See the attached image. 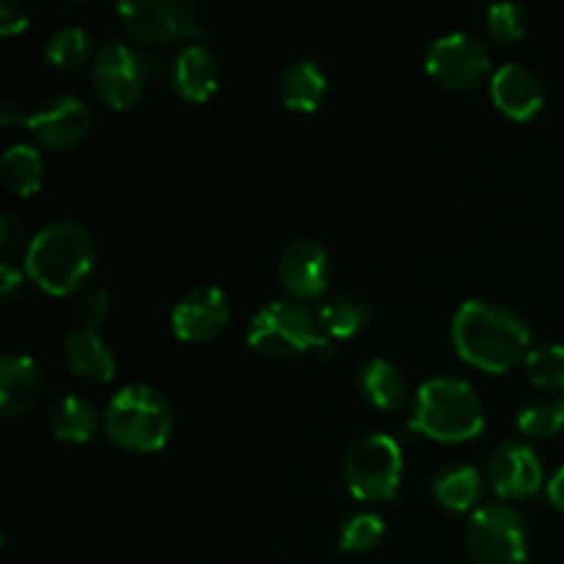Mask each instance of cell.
<instances>
[{
  "label": "cell",
  "mask_w": 564,
  "mask_h": 564,
  "mask_svg": "<svg viewBox=\"0 0 564 564\" xmlns=\"http://www.w3.org/2000/svg\"><path fill=\"white\" fill-rule=\"evenodd\" d=\"M457 356L485 372H507L527 361L532 330L510 308L490 301H466L452 319Z\"/></svg>",
  "instance_id": "6da1fadb"
},
{
  "label": "cell",
  "mask_w": 564,
  "mask_h": 564,
  "mask_svg": "<svg viewBox=\"0 0 564 564\" xmlns=\"http://www.w3.org/2000/svg\"><path fill=\"white\" fill-rule=\"evenodd\" d=\"M97 262L94 235L77 220L44 226L25 251V275L50 295H69L91 275Z\"/></svg>",
  "instance_id": "7a4b0ae2"
},
{
  "label": "cell",
  "mask_w": 564,
  "mask_h": 564,
  "mask_svg": "<svg viewBox=\"0 0 564 564\" xmlns=\"http://www.w3.org/2000/svg\"><path fill=\"white\" fill-rule=\"evenodd\" d=\"M482 427L485 408L471 383L457 378H433L422 383L411 430L441 444H460L477 438Z\"/></svg>",
  "instance_id": "3957f363"
},
{
  "label": "cell",
  "mask_w": 564,
  "mask_h": 564,
  "mask_svg": "<svg viewBox=\"0 0 564 564\" xmlns=\"http://www.w3.org/2000/svg\"><path fill=\"white\" fill-rule=\"evenodd\" d=\"M105 433L130 452H158L174 433V408L149 386H127L105 411Z\"/></svg>",
  "instance_id": "277c9868"
},
{
  "label": "cell",
  "mask_w": 564,
  "mask_h": 564,
  "mask_svg": "<svg viewBox=\"0 0 564 564\" xmlns=\"http://www.w3.org/2000/svg\"><path fill=\"white\" fill-rule=\"evenodd\" d=\"M328 336L308 308L295 301H270L257 312L248 328V345L268 358H286L297 352H334Z\"/></svg>",
  "instance_id": "5b68a950"
},
{
  "label": "cell",
  "mask_w": 564,
  "mask_h": 564,
  "mask_svg": "<svg viewBox=\"0 0 564 564\" xmlns=\"http://www.w3.org/2000/svg\"><path fill=\"white\" fill-rule=\"evenodd\" d=\"M402 466V449L391 435H364L345 457L347 490L358 501H389L400 490Z\"/></svg>",
  "instance_id": "8992f818"
},
{
  "label": "cell",
  "mask_w": 564,
  "mask_h": 564,
  "mask_svg": "<svg viewBox=\"0 0 564 564\" xmlns=\"http://www.w3.org/2000/svg\"><path fill=\"white\" fill-rule=\"evenodd\" d=\"M466 549L474 564H527V523L507 505L479 507L468 521Z\"/></svg>",
  "instance_id": "52a82bcc"
},
{
  "label": "cell",
  "mask_w": 564,
  "mask_h": 564,
  "mask_svg": "<svg viewBox=\"0 0 564 564\" xmlns=\"http://www.w3.org/2000/svg\"><path fill=\"white\" fill-rule=\"evenodd\" d=\"M119 20L135 42L147 47H163L174 39H198L202 22L193 3H163V0H124L119 3Z\"/></svg>",
  "instance_id": "ba28073f"
},
{
  "label": "cell",
  "mask_w": 564,
  "mask_h": 564,
  "mask_svg": "<svg viewBox=\"0 0 564 564\" xmlns=\"http://www.w3.org/2000/svg\"><path fill=\"white\" fill-rule=\"evenodd\" d=\"M427 75L449 91H471L490 69V53L471 33H446L427 50Z\"/></svg>",
  "instance_id": "9c48e42d"
},
{
  "label": "cell",
  "mask_w": 564,
  "mask_h": 564,
  "mask_svg": "<svg viewBox=\"0 0 564 564\" xmlns=\"http://www.w3.org/2000/svg\"><path fill=\"white\" fill-rule=\"evenodd\" d=\"M147 58L124 42H108L99 47L91 64V86L97 97L113 110H124L143 97L147 88Z\"/></svg>",
  "instance_id": "30bf717a"
},
{
  "label": "cell",
  "mask_w": 564,
  "mask_h": 564,
  "mask_svg": "<svg viewBox=\"0 0 564 564\" xmlns=\"http://www.w3.org/2000/svg\"><path fill=\"white\" fill-rule=\"evenodd\" d=\"M25 127L44 149H69L91 130V110L75 94H55L28 116Z\"/></svg>",
  "instance_id": "8fae6325"
},
{
  "label": "cell",
  "mask_w": 564,
  "mask_h": 564,
  "mask_svg": "<svg viewBox=\"0 0 564 564\" xmlns=\"http://www.w3.org/2000/svg\"><path fill=\"white\" fill-rule=\"evenodd\" d=\"M229 297L218 286H196L171 312V328L182 341H209L229 325Z\"/></svg>",
  "instance_id": "7c38bea8"
},
{
  "label": "cell",
  "mask_w": 564,
  "mask_h": 564,
  "mask_svg": "<svg viewBox=\"0 0 564 564\" xmlns=\"http://www.w3.org/2000/svg\"><path fill=\"white\" fill-rule=\"evenodd\" d=\"M488 482L501 499H527L543 485V463L529 444L505 441L488 460Z\"/></svg>",
  "instance_id": "4fadbf2b"
},
{
  "label": "cell",
  "mask_w": 564,
  "mask_h": 564,
  "mask_svg": "<svg viewBox=\"0 0 564 564\" xmlns=\"http://www.w3.org/2000/svg\"><path fill=\"white\" fill-rule=\"evenodd\" d=\"M330 257L319 242L297 240L281 253L279 259V281L286 295L297 301H314L323 295L330 284Z\"/></svg>",
  "instance_id": "5bb4252c"
},
{
  "label": "cell",
  "mask_w": 564,
  "mask_h": 564,
  "mask_svg": "<svg viewBox=\"0 0 564 564\" xmlns=\"http://www.w3.org/2000/svg\"><path fill=\"white\" fill-rule=\"evenodd\" d=\"M490 97H494L496 108L510 116L512 121L534 119L545 102L543 83L523 64L499 66L490 80Z\"/></svg>",
  "instance_id": "9a60e30c"
},
{
  "label": "cell",
  "mask_w": 564,
  "mask_h": 564,
  "mask_svg": "<svg viewBox=\"0 0 564 564\" xmlns=\"http://www.w3.org/2000/svg\"><path fill=\"white\" fill-rule=\"evenodd\" d=\"M171 83H174V91L187 102H207L218 91V61L204 44H185L171 64Z\"/></svg>",
  "instance_id": "2e32d148"
},
{
  "label": "cell",
  "mask_w": 564,
  "mask_h": 564,
  "mask_svg": "<svg viewBox=\"0 0 564 564\" xmlns=\"http://www.w3.org/2000/svg\"><path fill=\"white\" fill-rule=\"evenodd\" d=\"M42 369L28 356H6L0 361V416L14 419L31 411L42 397Z\"/></svg>",
  "instance_id": "e0dca14e"
},
{
  "label": "cell",
  "mask_w": 564,
  "mask_h": 564,
  "mask_svg": "<svg viewBox=\"0 0 564 564\" xmlns=\"http://www.w3.org/2000/svg\"><path fill=\"white\" fill-rule=\"evenodd\" d=\"M64 358L72 375L88 383H108L116 375V358L94 328L77 325L64 339Z\"/></svg>",
  "instance_id": "ac0fdd59"
},
{
  "label": "cell",
  "mask_w": 564,
  "mask_h": 564,
  "mask_svg": "<svg viewBox=\"0 0 564 564\" xmlns=\"http://www.w3.org/2000/svg\"><path fill=\"white\" fill-rule=\"evenodd\" d=\"M328 94V77L314 61H295L279 77V97L295 113H314Z\"/></svg>",
  "instance_id": "d6986e66"
},
{
  "label": "cell",
  "mask_w": 564,
  "mask_h": 564,
  "mask_svg": "<svg viewBox=\"0 0 564 564\" xmlns=\"http://www.w3.org/2000/svg\"><path fill=\"white\" fill-rule=\"evenodd\" d=\"M97 411L88 400L77 394L58 397L47 411V427L50 433L66 444H86L97 433Z\"/></svg>",
  "instance_id": "ffe728a7"
},
{
  "label": "cell",
  "mask_w": 564,
  "mask_h": 564,
  "mask_svg": "<svg viewBox=\"0 0 564 564\" xmlns=\"http://www.w3.org/2000/svg\"><path fill=\"white\" fill-rule=\"evenodd\" d=\"M358 389H361L364 400L378 411H397L408 397L405 378L386 358H372L364 364L361 375H358Z\"/></svg>",
  "instance_id": "44dd1931"
},
{
  "label": "cell",
  "mask_w": 564,
  "mask_h": 564,
  "mask_svg": "<svg viewBox=\"0 0 564 564\" xmlns=\"http://www.w3.org/2000/svg\"><path fill=\"white\" fill-rule=\"evenodd\" d=\"M319 330L328 339H347L356 336L369 323V303L358 292H336L330 301H325L317 312Z\"/></svg>",
  "instance_id": "7402d4cb"
},
{
  "label": "cell",
  "mask_w": 564,
  "mask_h": 564,
  "mask_svg": "<svg viewBox=\"0 0 564 564\" xmlns=\"http://www.w3.org/2000/svg\"><path fill=\"white\" fill-rule=\"evenodd\" d=\"M0 176H3V185L9 187L17 196H33V193L42 187L44 180V160L28 143H14V147L6 149L3 163H0Z\"/></svg>",
  "instance_id": "603a6c76"
},
{
  "label": "cell",
  "mask_w": 564,
  "mask_h": 564,
  "mask_svg": "<svg viewBox=\"0 0 564 564\" xmlns=\"http://www.w3.org/2000/svg\"><path fill=\"white\" fill-rule=\"evenodd\" d=\"M433 494L446 510L452 512H466L482 496V474L474 466H455L446 468L433 485Z\"/></svg>",
  "instance_id": "cb8c5ba5"
},
{
  "label": "cell",
  "mask_w": 564,
  "mask_h": 564,
  "mask_svg": "<svg viewBox=\"0 0 564 564\" xmlns=\"http://www.w3.org/2000/svg\"><path fill=\"white\" fill-rule=\"evenodd\" d=\"M94 39L86 28H61L44 44V58L50 61L58 69H80L86 66V61L91 58Z\"/></svg>",
  "instance_id": "d4e9b609"
},
{
  "label": "cell",
  "mask_w": 564,
  "mask_h": 564,
  "mask_svg": "<svg viewBox=\"0 0 564 564\" xmlns=\"http://www.w3.org/2000/svg\"><path fill=\"white\" fill-rule=\"evenodd\" d=\"M527 372L538 389L564 391V345H540L527 356Z\"/></svg>",
  "instance_id": "484cf974"
},
{
  "label": "cell",
  "mask_w": 564,
  "mask_h": 564,
  "mask_svg": "<svg viewBox=\"0 0 564 564\" xmlns=\"http://www.w3.org/2000/svg\"><path fill=\"white\" fill-rule=\"evenodd\" d=\"M383 534V518L375 516V512H358V516L347 518V521L341 523L339 545L345 551H350V554H367V551L378 549Z\"/></svg>",
  "instance_id": "4316f807"
},
{
  "label": "cell",
  "mask_w": 564,
  "mask_h": 564,
  "mask_svg": "<svg viewBox=\"0 0 564 564\" xmlns=\"http://www.w3.org/2000/svg\"><path fill=\"white\" fill-rule=\"evenodd\" d=\"M527 22H529V11L523 9L521 3H494L488 9V17H485V25H488V33L494 42L499 44H510L518 42L527 31Z\"/></svg>",
  "instance_id": "83f0119b"
},
{
  "label": "cell",
  "mask_w": 564,
  "mask_h": 564,
  "mask_svg": "<svg viewBox=\"0 0 564 564\" xmlns=\"http://www.w3.org/2000/svg\"><path fill=\"white\" fill-rule=\"evenodd\" d=\"M564 427L560 405H551V402H538V405L523 408L521 416H518V430L529 438H551Z\"/></svg>",
  "instance_id": "f1b7e54d"
},
{
  "label": "cell",
  "mask_w": 564,
  "mask_h": 564,
  "mask_svg": "<svg viewBox=\"0 0 564 564\" xmlns=\"http://www.w3.org/2000/svg\"><path fill=\"white\" fill-rule=\"evenodd\" d=\"M108 312H110V295L105 290H99V286L86 290L80 295V301H77V317H80L83 328L97 330L99 325L105 323V317H108Z\"/></svg>",
  "instance_id": "f546056e"
},
{
  "label": "cell",
  "mask_w": 564,
  "mask_h": 564,
  "mask_svg": "<svg viewBox=\"0 0 564 564\" xmlns=\"http://www.w3.org/2000/svg\"><path fill=\"white\" fill-rule=\"evenodd\" d=\"M22 248L28 251L25 229H22V224L14 218V215L3 213V218H0V251H3L6 257H14V253H20Z\"/></svg>",
  "instance_id": "4dcf8cb0"
},
{
  "label": "cell",
  "mask_w": 564,
  "mask_h": 564,
  "mask_svg": "<svg viewBox=\"0 0 564 564\" xmlns=\"http://www.w3.org/2000/svg\"><path fill=\"white\" fill-rule=\"evenodd\" d=\"M28 9L22 3H17V0H3L0 3V31L6 33V36H14V33L25 31L28 28Z\"/></svg>",
  "instance_id": "1f68e13d"
},
{
  "label": "cell",
  "mask_w": 564,
  "mask_h": 564,
  "mask_svg": "<svg viewBox=\"0 0 564 564\" xmlns=\"http://www.w3.org/2000/svg\"><path fill=\"white\" fill-rule=\"evenodd\" d=\"M22 284H25V273L6 259V262L0 264V297H3L6 303H11L22 292Z\"/></svg>",
  "instance_id": "d6a6232c"
},
{
  "label": "cell",
  "mask_w": 564,
  "mask_h": 564,
  "mask_svg": "<svg viewBox=\"0 0 564 564\" xmlns=\"http://www.w3.org/2000/svg\"><path fill=\"white\" fill-rule=\"evenodd\" d=\"M0 124L3 127H17V124H28V116L22 113V102L20 99L9 97L0 108Z\"/></svg>",
  "instance_id": "836d02e7"
},
{
  "label": "cell",
  "mask_w": 564,
  "mask_h": 564,
  "mask_svg": "<svg viewBox=\"0 0 564 564\" xmlns=\"http://www.w3.org/2000/svg\"><path fill=\"white\" fill-rule=\"evenodd\" d=\"M545 490H549L551 505H554L556 510L564 512V466L554 474V477H551V482L545 485Z\"/></svg>",
  "instance_id": "e575fe53"
},
{
  "label": "cell",
  "mask_w": 564,
  "mask_h": 564,
  "mask_svg": "<svg viewBox=\"0 0 564 564\" xmlns=\"http://www.w3.org/2000/svg\"><path fill=\"white\" fill-rule=\"evenodd\" d=\"M556 405H560V413H562V422H564V400H562V402H556Z\"/></svg>",
  "instance_id": "d590c367"
}]
</instances>
